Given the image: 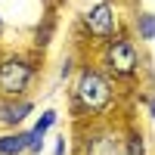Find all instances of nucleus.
I'll use <instances>...</instances> for the list:
<instances>
[{
	"label": "nucleus",
	"instance_id": "obj_1",
	"mask_svg": "<svg viewBox=\"0 0 155 155\" xmlns=\"http://www.w3.org/2000/svg\"><path fill=\"white\" fill-rule=\"evenodd\" d=\"M118 93L121 90L96 68V62L84 59L74 71L71 90H68V109L74 115V124L112 121V112L118 109Z\"/></svg>",
	"mask_w": 155,
	"mask_h": 155
},
{
	"label": "nucleus",
	"instance_id": "obj_2",
	"mask_svg": "<svg viewBox=\"0 0 155 155\" xmlns=\"http://www.w3.org/2000/svg\"><path fill=\"white\" fill-rule=\"evenodd\" d=\"M93 62L118 90L121 87H127V90L140 87V81H143V74H146V56H143V50H140V44L127 31H121L118 37H112V41H106L102 47H96Z\"/></svg>",
	"mask_w": 155,
	"mask_h": 155
},
{
	"label": "nucleus",
	"instance_id": "obj_3",
	"mask_svg": "<svg viewBox=\"0 0 155 155\" xmlns=\"http://www.w3.org/2000/svg\"><path fill=\"white\" fill-rule=\"evenodd\" d=\"M44 53L37 50H0V99H25L41 78Z\"/></svg>",
	"mask_w": 155,
	"mask_h": 155
},
{
	"label": "nucleus",
	"instance_id": "obj_4",
	"mask_svg": "<svg viewBox=\"0 0 155 155\" xmlns=\"http://www.w3.org/2000/svg\"><path fill=\"white\" fill-rule=\"evenodd\" d=\"M121 31H127V22L121 16L118 0H90L78 12V22H74V34L93 50L112 41V37H118Z\"/></svg>",
	"mask_w": 155,
	"mask_h": 155
},
{
	"label": "nucleus",
	"instance_id": "obj_5",
	"mask_svg": "<svg viewBox=\"0 0 155 155\" xmlns=\"http://www.w3.org/2000/svg\"><path fill=\"white\" fill-rule=\"evenodd\" d=\"M74 134L78 155H121V127H115L112 121L74 124Z\"/></svg>",
	"mask_w": 155,
	"mask_h": 155
},
{
	"label": "nucleus",
	"instance_id": "obj_6",
	"mask_svg": "<svg viewBox=\"0 0 155 155\" xmlns=\"http://www.w3.org/2000/svg\"><path fill=\"white\" fill-rule=\"evenodd\" d=\"M34 99L25 96V99H0V130H19L34 115Z\"/></svg>",
	"mask_w": 155,
	"mask_h": 155
},
{
	"label": "nucleus",
	"instance_id": "obj_7",
	"mask_svg": "<svg viewBox=\"0 0 155 155\" xmlns=\"http://www.w3.org/2000/svg\"><path fill=\"white\" fill-rule=\"evenodd\" d=\"M59 109H41V115H37V121L28 127V155H41L44 152V146H47V137H50V130L59 124Z\"/></svg>",
	"mask_w": 155,
	"mask_h": 155
},
{
	"label": "nucleus",
	"instance_id": "obj_8",
	"mask_svg": "<svg viewBox=\"0 0 155 155\" xmlns=\"http://www.w3.org/2000/svg\"><path fill=\"white\" fill-rule=\"evenodd\" d=\"M127 34H130L137 44H152L155 41V12L152 9H134Z\"/></svg>",
	"mask_w": 155,
	"mask_h": 155
},
{
	"label": "nucleus",
	"instance_id": "obj_9",
	"mask_svg": "<svg viewBox=\"0 0 155 155\" xmlns=\"http://www.w3.org/2000/svg\"><path fill=\"white\" fill-rule=\"evenodd\" d=\"M121 155H149V137L140 124L121 127Z\"/></svg>",
	"mask_w": 155,
	"mask_h": 155
},
{
	"label": "nucleus",
	"instance_id": "obj_10",
	"mask_svg": "<svg viewBox=\"0 0 155 155\" xmlns=\"http://www.w3.org/2000/svg\"><path fill=\"white\" fill-rule=\"evenodd\" d=\"M0 155H28V130H0Z\"/></svg>",
	"mask_w": 155,
	"mask_h": 155
},
{
	"label": "nucleus",
	"instance_id": "obj_11",
	"mask_svg": "<svg viewBox=\"0 0 155 155\" xmlns=\"http://www.w3.org/2000/svg\"><path fill=\"white\" fill-rule=\"evenodd\" d=\"M71 152V134H59L53 143V155H68Z\"/></svg>",
	"mask_w": 155,
	"mask_h": 155
},
{
	"label": "nucleus",
	"instance_id": "obj_12",
	"mask_svg": "<svg viewBox=\"0 0 155 155\" xmlns=\"http://www.w3.org/2000/svg\"><path fill=\"white\" fill-rule=\"evenodd\" d=\"M74 71H78V68H74V56L62 59V65H59V78H62V81H68V78H71Z\"/></svg>",
	"mask_w": 155,
	"mask_h": 155
},
{
	"label": "nucleus",
	"instance_id": "obj_13",
	"mask_svg": "<svg viewBox=\"0 0 155 155\" xmlns=\"http://www.w3.org/2000/svg\"><path fill=\"white\" fill-rule=\"evenodd\" d=\"M143 106H146V115H149V121L155 124V90H149V93L143 96Z\"/></svg>",
	"mask_w": 155,
	"mask_h": 155
},
{
	"label": "nucleus",
	"instance_id": "obj_14",
	"mask_svg": "<svg viewBox=\"0 0 155 155\" xmlns=\"http://www.w3.org/2000/svg\"><path fill=\"white\" fill-rule=\"evenodd\" d=\"M3 31H6V19H3V12H0V37H3Z\"/></svg>",
	"mask_w": 155,
	"mask_h": 155
}]
</instances>
